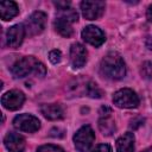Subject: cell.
Masks as SVG:
<instances>
[{
  "label": "cell",
  "instance_id": "14",
  "mask_svg": "<svg viewBox=\"0 0 152 152\" xmlns=\"http://www.w3.org/2000/svg\"><path fill=\"white\" fill-rule=\"evenodd\" d=\"M118 152H134V134L131 132L125 133L116 140Z\"/></svg>",
  "mask_w": 152,
  "mask_h": 152
},
{
  "label": "cell",
  "instance_id": "15",
  "mask_svg": "<svg viewBox=\"0 0 152 152\" xmlns=\"http://www.w3.org/2000/svg\"><path fill=\"white\" fill-rule=\"evenodd\" d=\"M19 13L18 5L14 1H2L0 2V17L2 20H11Z\"/></svg>",
  "mask_w": 152,
  "mask_h": 152
},
{
  "label": "cell",
  "instance_id": "10",
  "mask_svg": "<svg viewBox=\"0 0 152 152\" xmlns=\"http://www.w3.org/2000/svg\"><path fill=\"white\" fill-rule=\"evenodd\" d=\"M25 34H26V31H25V26L23 24L13 25L6 32V43H7V45L10 48H18L23 43Z\"/></svg>",
  "mask_w": 152,
  "mask_h": 152
},
{
  "label": "cell",
  "instance_id": "11",
  "mask_svg": "<svg viewBox=\"0 0 152 152\" xmlns=\"http://www.w3.org/2000/svg\"><path fill=\"white\" fill-rule=\"evenodd\" d=\"M87 62V50L81 43H74L70 48V63L74 69H81Z\"/></svg>",
  "mask_w": 152,
  "mask_h": 152
},
{
  "label": "cell",
  "instance_id": "9",
  "mask_svg": "<svg viewBox=\"0 0 152 152\" xmlns=\"http://www.w3.org/2000/svg\"><path fill=\"white\" fill-rule=\"evenodd\" d=\"M81 34H82L83 40H86L88 44H90V45H93L95 48L101 46L104 43V40H106V36L102 32V30L99 28L95 25H88V26H86L82 30V33Z\"/></svg>",
  "mask_w": 152,
  "mask_h": 152
},
{
  "label": "cell",
  "instance_id": "1",
  "mask_svg": "<svg viewBox=\"0 0 152 152\" xmlns=\"http://www.w3.org/2000/svg\"><path fill=\"white\" fill-rule=\"evenodd\" d=\"M100 71L106 78L113 80V81H118L125 77L126 65L120 53L114 51L108 52L101 61Z\"/></svg>",
  "mask_w": 152,
  "mask_h": 152
},
{
  "label": "cell",
  "instance_id": "17",
  "mask_svg": "<svg viewBox=\"0 0 152 152\" xmlns=\"http://www.w3.org/2000/svg\"><path fill=\"white\" fill-rule=\"evenodd\" d=\"M99 128L102 132L103 135H112L115 132V122L114 120L109 116H101L99 121Z\"/></svg>",
  "mask_w": 152,
  "mask_h": 152
},
{
  "label": "cell",
  "instance_id": "22",
  "mask_svg": "<svg viewBox=\"0 0 152 152\" xmlns=\"http://www.w3.org/2000/svg\"><path fill=\"white\" fill-rule=\"evenodd\" d=\"M93 152H112V147L108 144H100L95 147Z\"/></svg>",
  "mask_w": 152,
  "mask_h": 152
},
{
  "label": "cell",
  "instance_id": "6",
  "mask_svg": "<svg viewBox=\"0 0 152 152\" xmlns=\"http://www.w3.org/2000/svg\"><path fill=\"white\" fill-rule=\"evenodd\" d=\"M13 126L21 131V132H27V133H33L39 129L40 127V121L38 118L31 114H19L14 118L13 120Z\"/></svg>",
  "mask_w": 152,
  "mask_h": 152
},
{
  "label": "cell",
  "instance_id": "2",
  "mask_svg": "<svg viewBox=\"0 0 152 152\" xmlns=\"http://www.w3.org/2000/svg\"><path fill=\"white\" fill-rule=\"evenodd\" d=\"M11 72L15 78H23L30 74H34L39 77H43L46 74V69L44 64L33 56H26L17 61L11 66Z\"/></svg>",
  "mask_w": 152,
  "mask_h": 152
},
{
  "label": "cell",
  "instance_id": "20",
  "mask_svg": "<svg viewBox=\"0 0 152 152\" xmlns=\"http://www.w3.org/2000/svg\"><path fill=\"white\" fill-rule=\"evenodd\" d=\"M141 75L145 78H150L152 75V63L151 62H144L141 66Z\"/></svg>",
  "mask_w": 152,
  "mask_h": 152
},
{
  "label": "cell",
  "instance_id": "16",
  "mask_svg": "<svg viewBox=\"0 0 152 152\" xmlns=\"http://www.w3.org/2000/svg\"><path fill=\"white\" fill-rule=\"evenodd\" d=\"M53 26H55V30H56L61 36L66 37V38H69V37L72 36L74 30H72V27H71V23L68 21L66 19H64V18L57 15L56 19H55V21H53Z\"/></svg>",
  "mask_w": 152,
  "mask_h": 152
},
{
  "label": "cell",
  "instance_id": "26",
  "mask_svg": "<svg viewBox=\"0 0 152 152\" xmlns=\"http://www.w3.org/2000/svg\"><path fill=\"white\" fill-rule=\"evenodd\" d=\"M142 152H152V147H148V148H146V150H144Z\"/></svg>",
  "mask_w": 152,
  "mask_h": 152
},
{
  "label": "cell",
  "instance_id": "7",
  "mask_svg": "<svg viewBox=\"0 0 152 152\" xmlns=\"http://www.w3.org/2000/svg\"><path fill=\"white\" fill-rule=\"evenodd\" d=\"M106 8V4L103 1H82L81 2V11L83 17L87 20H95L99 19Z\"/></svg>",
  "mask_w": 152,
  "mask_h": 152
},
{
  "label": "cell",
  "instance_id": "5",
  "mask_svg": "<svg viewBox=\"0 0 152 152\" xmlns=\"http://www.w3.org/2000/svg\"><path fill=\"white\" fill-rule=\"evenodd\" d=\"M46 14L42 11H36L33 12L25 21L24 26H25V31L26 34L28 36H36L39 34L44 31L45 25H46Z\"/></svg>",
  "mask_w": 152,
  "mask_h": 152
},
{
  "label": "cell",
  "instance_id": "13",
  "mask_svg": "<svg viewBox=\"0 0 152 152\" xmlns=\"http://www.w3.org/2000/svg\"><path fill=\"white\" fill-rule=\"evenodd\" d=\"M40 113L49 120H59L64 116V110L62 106L57 103L43 104L40 107Z\"/></svg>",
  "mask_w": 152,
  "mask_h": 152
},
{
  "label": "cell",
  "instance_id": "25",
  "mask_svg": "<svg viewBox=\"0 0 152 152\" xmlns=\"http://www.w3.org/2000/svg\"><path fill=\"white\" fill-rule=\"evenodd\" d=\"M146 46L150 50H152V36H148L147 37V39H146Z\"/></svg>",
  "mask_w": 152,
  "mask_h": 152
},
{
  "label": "cell",
  "instance_id": "3",
  "mask_svg": "<svg viewBox=\"0 0 152 152\" xmlns=\"http://www.w3.org/2000/svg\"><path fill=\"white\" fill-rule=\"evenodd\" d=\"M95 140V133L89 125L82 126L74 135V145L78 152H88Z\"/></svg>",
  "mask_w": 152,
  "mask_h": 152
},
{
  "label": "cell",
  "instance_id": "18",
  "mask_svg": "<svg viewBox=\"0 0 152 152\" xmlns=\"http://www.w3.org/2000/svg\"><path fill=\"white\" fill-rule=\"evenodd\" d=\"M86 93H87L88 96H90L93 99H100L103 95V93L99 88V86L95 82H91V81H89L87 83V86H86Z\"/></svg>",
  "mask_w": 152,
  "mask_h": 152
},
{
  "label": "cell",
  "instance_id": "12",
  "mask_svg": "<svg viewBox=\"0 0 152 152\" xmlns=\"http://www.w3.org/2000/svg\"><path fill=\"white\" fill-rule=\"evenodd\" d=\"M4 144L10 152H24L25 150V139L23 138V135L14 132H10L6 134Z\"/></svg>",
  "mask_w": 152,
  "mask_h": 152
},
{
  "label": "cell",
  "instance_id": "23",
  "mask_svg": "<svg viewBox=\"0 0 152 152\" xmlns=\"http://www.w3.org/2000/svg\"><path fill=\"white\" fill-rule=\"evenodd\" d=\"M137 120H138V118H137V119H133V120H132V124H131V127H132V128H134V129H135V128H138V127H139L140 125H142V122H144V119H142V120H140L139 122H138Z\"/></svg>",
  "mask_w": 152,
  "mask_h": 152
},
{
  "label": "cell",
  "instance_id": "8",
  "mask_svg": "<svg viewBox=\"0 0 152 152\" xmlns=\"http://www.w3.org/2000/svg\"><path fill=\"white\" fill-rule=\"evenodd\" d=\"M24 101H25L24 93L17 89L10 90L1 96V104L8 110H17L21 108Z\"/></svg>",
  "mask_w": 152,
  "mask_h": 152
},
{
  "label": "cell",
  "instance_id": "24",
  "mask_svg": "<svg viewBox=\"0 0 152 152\" xmlns=\"http://www.w3.org/2000/svg\"><path fill=\"white\" fill-rule=\"evenodd\" d=\"M146 18L150 23H152V5H150L147 7V11H146Z\"/></svg>",
  "mask_w": 152,
  "mask_h": 152
},
{
  "label": "cell",
  "instance_id": "19",
  "mask_svg": "<svg viewBox=\"0 0 152 152\" xmlns=\"http://www.w3.org/2000/svg\"><path fill=\"white\" fill-rule=\"evenodd\" d=\"M37 152H65L62 147L57 146V145H52V144H48V145H42L38 147Z\"/></svg>",
  "mask_w": 152,
  "mask_h": 152
},
{
  "label": "cell",
  "instance_id": "21",
  "mask_svg": "<svg viewBox=\"0 0 152 152\" xmlns=\"http://www.w3.org/2000/svg\"><path fill=\"white\" fill-rule=\"evenodd\" d=\"M49 59H50V62L52 63V64H57V63H59L61 62V59H62V52L59 51V50H52L50 53H49Z\"/></svg>",
  "mask_w": 152,
  "mask_h": 152
},
{
  "label": "cell",
  "instance_id": "4",
  "mask_svg": "<svg viewBox=\"0 0 152 152\" xmlns=\"http://www.w3.org/2000/svg\"><path fill=\"white\" fill-rule=\"evenodd\" d=\"M139 102V96L129 88L120 89L113 95V103L119 108H137Z\"/></svg>",
  "mask_w": 152,
  "mask_h": 152
}]
</instances>
